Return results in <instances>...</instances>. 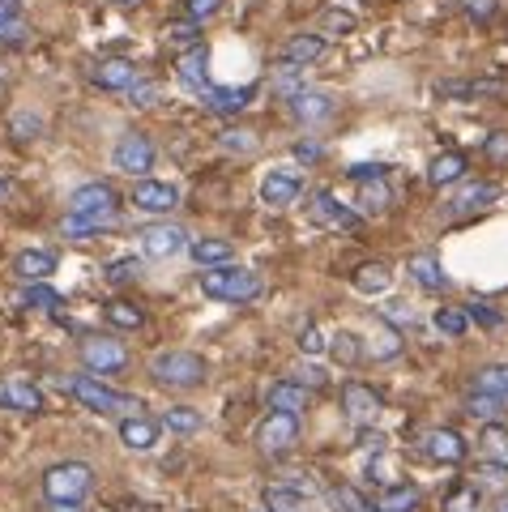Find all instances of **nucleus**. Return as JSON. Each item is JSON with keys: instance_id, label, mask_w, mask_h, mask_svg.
Listing matches in <instances>:
<instances>
[{"instance_id": "nucleus-1", "label": "nucleus", "mask_w": 508, "mask_h": 512, "mask_svg": "<svg viewBox=\"0 0 508 512\" xmlns=\"http://www.w3.org/2000/svg\"><path fill=\"white\" fill-rule=\"evenodd\" d=\"M65 389H69L73 402L90 414H120V419L141 414V397L111 389V384H103L99 376H73V380H65Z\"/></svg>"}, {"instance_id": "nucleus-2", "label": "nucleus", "mask_w": 508, "mask_h": 512, "mask_svg": "<svg viewBox=\"0 0 508 512\" xmlns=\"http://www.w3.org/2000/svg\"><path fill=\"white\" fill-rule=\"evenodd\" d=\"M201 291L222 303H248L261 295V274L257 269H240V265H214L201 274Z\"/></svg>"}, {"instance_id": "nucleus-3", "label": "nucleus", "mask_w": 508, "mask_h": 512, "mask_svg": "<svg viewBox=\"0 0 508 512\" xmlns=\"http://www.w3.org/2000/svg\"><path fill=\"white\" fill-rule=\"evenodd\" d=\"M150 376L158 384H167V389H197L210 376V367L193 350H158L150 359Z\"/></svg>"}, {"instance_id": "nucleus-4", "label": "nucleus", "mask_w": 508, "mask_h": 512, "mask_svg": "<svg viewBox=\"0 0 508 512\" xmlns=\"http://www.w3.org/2000/svg\"><path fill=\"white\" fill-rule=\"evenodd\" d=\"M94 487V470L86 461H60L43 474V495L47 504H82Z\"/></svg>"}, {"instance_id": "nucleus-5", "label": "nucleus", "mask_w": 508, "mask_h": 512, "mask_svg": "<svg viewBox=\"0 0 508 512\" xmlns=\"http://www.w3.org/2000/svg\"><path fill=\"white\" fill-rule=\"evenodd\" d=\"M69 214L90 218V222H99V227H107V222L120 214V192L111 188V184H103V180H90V184H82V188H73Z\"/></svg>"}, {"instance_id": "nucleus-6", "label": "nucleus", "mask_w": 508, "mask_h": 512, "mask_svg": "<svg viewBox=\"0 0 508 512\" xmlns=\"http://www.w3.org/2000/svg\"><path fill=\"white\" fill-rule=\"evenodd\" d=\"M252 440H257V448H261L265 457L287 453V448H295V444H299V414L269 410L265 419L257 423V431H252Z\"/></svg>"}, {"instance_id": "nucleus-7", "label": "nucleus", "mask_w": 508, "mask_h": 512, "mask_svg": "<svg viewBox=\"0 0 508 512\" xmlns=\"http://www.w3.org/2000/svg\"><path fill=\"white\" fill-rule=\"evenodd\" d=\"M308 218L325 231H359L363 227V214L351 210V205H342L329 188H316L308 197Z\"/></svg>"}, {"instance_id": "nucleus-8", "label": "nucleus", "mask_w": 508, "mask_h": 512, "mask_svg": "<svg viewBox=\"0 0 508 512\" xmlns=\"http://www.w3.org/2000/svg\"><path fill=\"white\" fill-rule=\"evenodd\" d=\"M77 355H82L90 376H111V372H120V367H129V346L116 342V338H99V333H94V338H82Z\"/></svg>"}, {"instance_id": "nucleus-9", "label": "nucleus", "mask_w": 508, "mask_h": 512, "mask_svg": "<svg viewBox=\"0 0 508 512\" xmlns=\"http://www.w3.org/2000/svg\"><path fill=\"white\" fill-rule=\"evenodd\" d=\"M111 163L116 171L133 175V180H146V171H154V141L146 133H124L111 150Z\"/></svg>"}, {"instance_id": "nucleus-10", "label": "nucleus", "mask_w": 508, "mask_h": 512, "mask_svg": "<svg viewBox=\"0 0 508 512\" xmlns=\"http://www.w3.org/2000/svg\"><path fill=\"white\" fill-rule=\"evenodd\" d=\"M137 248L146 252L150 261H167V256H176V252H188V235L176 222H150V227L137 231Z\"/></svg>"}, {"instance_id": "nucleus-11", "label": "nucleus", "mask_w": 508, "mask_h": 512, "mask_svg": "<svg viewBox=\"0 0 508 512\" xmlns=\"http://www.w3.org/2000/svg\"><path fill=\"white\" fill-rule=\"evenodd\" d=\"M342 414H346V423H351V427L376 423V414H380V393L372 389V384H363V380H346V384H342Z\"/></svg>"}, {"instance_id": "nucleus-12", "label": "nucleus", "mask_w": 508, "mask_h": 512, "mask_svg": "<svg viewBox=\"0 0 508 512\" xmlns=\"http://www.w3.org/2000/svg\"><path fill=\"white\" fill-rule=\"evenodd\" d=\"M419 448H423V457L440 461V466H462L470 457V444L462 440V431H453V427H432L419 440Z\"/></svg>"}, {"instance_id": "nucleus-13", "label": "nucleus", "mask_w": 508, "mask_h": 512, "mask_svg": "<svg viewBox=\"0 0 508 512\" xmlns=\"http://www.w3.org/2000/svg\"><path fill=\"white\" fill-rule=\"evenodd\" d=\"M133 205L141 214H154V218H163V214H171L180 205V188L176 184H167V180H137L133 184Z\"/></svg>"}, {"instance_id": "nucleus-14", "label": "nucleus", "mask_w": 508, "mask_h": 512, "mask_svg": "<svg viewBox=\"0 0 508 512\" xmlns=\"http://www.w3.org/2000/svg\"><path fill=\"white\" fill-rule=\"evenodd\" d=\"M299 192H304V180H299V171L282 167V171H269L261 180V205L269 210H287V205L299 201Z\"/></svg>"}, {"instance_id": "nucleus-15", "label": "nucleus", "mask_w": 508, "mask_h": 512, "mask_svg": "<svg viewBox=\"0 0 508 512\" xmlns=\"http://www.w3.org/2000/svg\"><path fill=\"white\" fill-rule=\"evenodd\" d=\"M0 406L18 410V414H43L47 397H43L39 384H30L26 376H9L5 384H0Z\"/></svg>"}, {"instance_id": "nucleus-16", "label": "nucleus", "mask_w": 508, "mask_h": 512, "mask_svg": "<svg viewBox=\"0 0 508 512\" xmlns=\"http://www.w3.org/2000/svg\"><path fill=\"white\" fill-rule=\"evenodd\" d=\"M287 107H291V116L299 124H321V120H329L333 111H338V99H333L329 90H299V94L287 99Z\"/></svg>"}, {"instance_id": "nucleus-17", "label": "nucleus", "mask_w": 508, "mask_h": 512, "mask_svg": "<svg viewBox=\"0 0 508 512\" xmlns=\"http://www.w3.org/2000/svg\"><path fill=\"white\" fill-rule=\"evenodd\" d=\"M90 77H94V86H103V90H133V86L141 82L137 64L124 60V56H103V60L90 69Z\"/></svg>"}, {"instance_id": "nucleus-18", "label": "nucleus", "mask_w": 508, "mask_h": 512, "mask_svg": "<svg viewBox=\"0 0 508 512\" xmlns=\"http://www.w3.org/2000/svg\"><path fill=\"white\" fill-rule=\"evenodd\" d=\"M406 274H410V282H415L419 291H427V295H440L444 286H449V274H444V265H440L436 252H415V256L406 261Z\"/></svg>"}, {"instance_id": "nucleus-19", "label": "nucleus", "mask_w": 508, "mask_h": 512, "mask_svg": "<svg viewBox=\"0 0 508 512\" xmlns=\"http://www.w3.org/2000/svg\"><path fill=\"white\" fill-rule=\"evenodd\" d=\"M325 52H329V39L316 35V30L312 35L304 30V35H291L287 43H282V64H291V69H308V64H316Z\"/></svg>"}, {"instance_id": "nucleus-20", "label": "nucleus", "mask_w": 508, "mask_h": 512, "mask_svg": "<svg viewBox=\"0 0 508 512\" xmlns=\"http://www.w3.org/2000/svg\"><path fill=\"white\" fill-rule=\"evenodd\" d=\"M265 402H269V410H282V414H304V410L312 406V393H308V384H299V380L291 376V380L269 384Z\"/></svg>"}, {"instance_id": "nucleus-21", "label": "nucleus", "mask_w": 508, "mask_h": 512, "mask_svg": "<svg viewBox=\"0 0 508 512\" xmlns=\"http://www.w3.org/2000/svg\"><path fill=\"white\" fill-rule=\"evenodd\" d=\"M158 431H163V423L146 419V414H129V419H120V444L129 453H150L158 444Z\"/></svg>"}, {"instance_id": "nucleus-22", "label": "nucleus", "mask_w": 508, "mask_h": 512, "mask_svg": "<svg viewBox=\"0 0 508 512\" xmlns=\"http://www.w3.org/2000/svg\"><path fill=\"white\" fill-rule=\"evenodd\" d=\"M201 99H205V111H214V116H240L252 103V86H210Z\"/></svg>"}, {"instance_id": "nucleus-23", "label": "nucleus", "mask_w": 508, "mask_h": 512, "mask_svg": "<svg viewBox=\"0 0 508 512\" xmlns=\"http://www.w3.org/2000/svg\"><path fill=\"white\" fill-rule=\"evenodd\" d=\"M176 77H180V86L205 94V90H210V52H205V47H193V52H184V56L176 60Z\"/></svg>"}, {"instance_id": "nucleus-24", "label": "nucleus", "mask_w": 508, "mask_h": 512, "mask_svg": "<svg viewBox=\"0 0 508 512\" xmlns=\"http://www.w3.org/2000/svg\"><path fill=\"white\" fill-rule=\"evenodd\" d=\"M13 274H18L22 282H47L56 274V252L47 248H26L13 256Z\"/></svg>"}, {"instance_id": "nucleus-25", "label": "nucleus", "mask_w": 508, "mask_h": 512, "mask_svg": "<svg viewBox=\"0 0 508 512\" xmlns=\"http://www.w3.org/2000/svg\"><path fill=\"white\" fill-rule=\"evenodd\" d=\"M466 154H457V150H444L436 154L432 163H427V184L432 188H449V184H462L466 180Z\"/></svg>"}, {"instance_id": "nucleus-26", "label": "nucleus", "mask_w": 508, "mask_h": 512, "mask_svg": "<svg viewBox=\"0 0 508 512\" xmlns=\"http://www.w3.org/2000/svg\"><path fill=\"white\" fill-rule=\"evenodd\" d=\"M351 286H355L359 295L376 299V295H385L389 286H393V269H389L385 261H363V265H355V274H351Z\"/></svg>"}, {"instance_id": "nucleus-27", "label": "nucleus", "mask_w": 508, "mask_h": 512, "mask_svg": "<svg viewBox=\"0 0 508 512\" xmlns=\"http://www.w3.org/2000/svg\"><path fill=\"white\" fill-rule=\"evenodd\" d=\"M231 239H218V235H205V239H188V256L201 265V269H214V265H227L231 261Z\"/></svg>"}, {"instance_id": "nucleus-28", "label": "nucleus", "mask_w": 508, "mask_h": 512, "mask_svg": "<svg viewBox=\"0 0 508 512\" xmlns=\"http://www.w3.org/2000/svg\"><path fill=\"white\" fill-rule=\"evenodd\" d=\"M496 197H500L496 184H462L457 197L449 201V214H474V210H483V205H491Z\"/></svg>"}, {"instance_id": "nucleus-29", "label": "nucleus", "mask_w": 508, "mask_h": 512, "mask_svg": "<svg viewBox=\"0 0 508 512\" xmlns=\"http://www.w3.org/2000/svg\"><path fill=\"white\" fill-rule=\"evenodd\" d=\"M261 504H265V512H312V508H308V495L295 491V487H287V483L265 487V491H261Z\"/></svg>"}, {"instance_id": "nucleus-30", "label": "nucleus", "mask_w": 508, "mask_h": 512, "mask_svg": "<svg viewBox=\"0 0 508 512\" xmlns=\"http://www.w3.org/2000/svg\"><path fill=\"white\" fill-rule=\"evenodd\" d=\"M419 487L415 483H393L376 495V512H415L419 508Z\"/></svg>"}, {"instance_id": "nucleus-31", "label": "nucleus", "mask_w": 508, "mask_h": 512, "mask_svg": "<svg viewBox=\"0 0 508 512\" xmlns=\"http://www.w3.org/2000/svg\"><path fill=\"white\" fill-rule=\"evenodd\" d=\"M22 308L56 316L60 308H65V295H60V291H52V286H47V282H26V291H22Z\"/></svg>"}, {"instance_id": "nucleus-32", "label": "nucleus", "mask_w": 508, "mask_h": 512, "mask_svg": "<svg viewBox=\"0 0 508 512\" xmlns=\"http://www.w3.org/2000/svg\"><path fill=\"white\" fill-rule=\"evenodd\" d=\"M329 355H333V363H338V367H355L363 359V338H359V333H351V329H338L329 338Z\"/></svg>"}, {"instance_id": "nucleus-33", "label": "nucleus", "mask_w": 508, "mask_h": 512, "mask_svg": "<svg viewBox=\"0 0 508 512\" xmlns=\"http://www.w3.org/2000/svg\"><path fill=\"white\" fill-rule=\"evenodd\" d=\"M218 146L227 150V154H240V158H248V154H257V133L252 128H240V124H227V128H218Z\"/></svg>"}, {"instance_id": "nucleus-34", "label": "nucleus", "mask_w": 508, "mask_h": 512, "mask_svg": "<svg viewBox=\"0 0 508 512\" xmlns=\"http://www.w3.org/2000/svg\"><path fill=\"white\" fill-rule=\"evenodd\" d=\"M103 320L107 325H116V329H141L146 325V312H141L137 303H129V299H111V303H103Z\"/></svg>"}, {"instance_id": "nucleus-35", "label": "nucleus", "mask_w": 508, "mask_h": 512, "mask_svg": "<svg viewBox=\"0 0 508 512\" xmlns=\"http://www.w3.org/2000/svg\"><path fill=\"white\" fill-rule=\"evenodd\" d=\"M389 205H393V192L385 180H363L359 184V210L363 214H389Z\"/></svg>"}, {"instance_id": "nucleus-36", "label": "nucleus", "mask_w": 508, "mask_h": 512, "mask_svg": "<svg viewBox=\"0 0 508 512\" xmlns=\"http://www.w3.org/2000/svg\"><path fill=\"white\" fill-rule=\"evenodd\" d=\"M462 406H466V414H470V419H483V423H500V414H504V406H508V402H500V397H491V393H479V389H470Z\"/></svg>"}, {"instance_id": "nucleus-37", "label": "nucleus", "mask_w": 508, "mask_h": 512, "mask_svg": "<svg viewBox=\"0 0 508 512\" xmlns=\"http://www.w3.org/2000/svg\"><path fill=\"white\" fill-rule=\"evenodd\" d=\"M479 448L487 461H500V466H508V427L504 423H487L479 431Z\"/></svg>"}, {"instance_id": "nucleus-38", "label": "nucleus", "mask_w": 508, "mask_h": 512, "mask_svg": "<svg viewBox=\"0 0 508 512\" xmlns=\"http://www.w3.org/2000/svg\"><path fill=\"white\" fill-rule=\"evenodd\" d=\"M474 389L500 397V402H508V367H500V363L479 367V372H474Z\"/></svg>"}, {"instance_id": "nucleus-39", "label": "nucleus", "mask_w": 508, "mask_h": 512, "mask_svg": "<svg viewBox=\"0 0 508 512\" xmlns=\"http://www.w3.org/2000/svg\"><path fill=\"white\" fill-rule=\"evenodd\" d=\"M470 483L479 487V491H504L508 487V466H500V461H479L474 466V474H470Z\"/></svg>"}, {"instance_id": "nucleus-40", "label": "nucleus", "mask_w": 508, "mask_h": 512, "mask_svg": "<svg viewBox=\"0 0 508 512\" xmlns=\"http://www.w3.org/2000/svg\"><path fill=\"white\" fill-rule=\"evenodd\" d=\"M483 491L474 483H457L449 495H444V512H479Z\"/></svg>"}, {"instance_id": "nucleus-41", "label": "nucleus", "mask_w": 508, "mask_h": 512, "mask_svg": "<svg viewBox=\"0 0 508 512\" xmlns=\"http://www.w3.org/2000/svg\"><path fill=\"white\" fill-rule=\"evenodd\" d=\"M355 13H346V9H325L321 13V30L316 35H325V39H338V35H355Z\"/></svg>"}, {"instance_id": "nucleus-42", "label": "nucleus", "mask_w": 508, "mask_h": 512, "mask_svg": "<svg viewBox=\"0 0 508 512\" xmlns=\"http://www.w3.org/2000/svg\"><path fill=\"white\" fill-rule=\"evenodd\" d=\"M163 427L180 431V436H193V431H201V414L193 406H171V410H163Z\"/></svg>"}, {"instance_id": "nucleus-43", "label": "nucleus", "mask_w": 508, "mask_h": 512, "mask_svg": "<svg viewBox=\"0 0 508 512\" xmlns=\"http://www.w3.org/2000/svg\"><path fill=\"white\" fill-rule=\"evenodd\" d=\"M197 22L193 18H184V22H167V30H163V35H167V43L171 47H184V52H193V47H201V35H197Z\"/></svg>"}, {"instance_id": "nucleus-44", "label": "nucleus", "mask_w": 508, "mask_h": 512, "mask_svg": "<svg viewBox=\"0 0 508 512\" xmlns=\"http://www.w3.org/2000/svg\"><path fill=\"white\" fill-rule=\"evenodd\" d=\"M436 329L444 333V338H462V333L470 329V320L462 308H436Z\"/></svg>"}, {"instance_id": "nucleus-45", "label": "nucleus", "mask_w": 508, "mask_h": 512, "mask_svg": "<svg viewBox=\"0 0 508 512\" xmlns=\"http://www.w3.org/2000/svg\"><path fill=\"white\" fill-rule=\"evenodd\" d=\"M141 274V261L137 256H120V261H111L107 269H103V278L111 282V286H124V282H133Z\"/></svg>"}, {"instance_id": "nucleus-46", "label": "nucleus", "mask_w": 508, "mask_h": 512, "mask_svg": "<svg viewBox=\"0 0 508 512\" xmlns=\"http://www.w3.org/2000/svg\"><path fill=\"white\" fill-rule=\"evenodd\" d=\"M457 9H462L470 22L487 26V22H491V18H496V13H500V0H457Z\"/></svg>"}, {"instance_id": "nucleus-47", "label": "nucleus", "mask_w": 508, "mask_h": 512, "mask_svg": "<svg viewBox=\"0 0 508 512\" xmlns=\"http://www.w3.org/2000/svg\"><path fill=\"white\" fill-rule=\"evenodd\" d=\"M43 133V120L35 116V111H13V137L18 141H35Z\"/></svg>"}, {"instance_id": "nucleus-48", "label": "nucleus", "mask_w": 508, "mask_h": 512, "mask_svg": "<svg viewBox=\"0 0 508 512\" xmlns=\"http://www.w3.org/2000/svg\"><path fill=\"white\" fill-rule=\"evenodd\" d=\"M333 504L346 508V512H376V504H368L355 487H333Z\"/></svg>"}, {"instance_id": "nucleus-49", "label": "nucleus", "mask_w": 508, "mask_h": 512, "mask_svg": "<svg viewBox=\"0 0 508 512\" xmlns=\"http://www.w3.org/2000/svg\"><path fill=\"white\" fill-rule=\"evenodd\" d=\"M466 320H474V325H483V329H500V312L491 308V303H466Z\"/></svg>"}, {"instance_id": "nucleus-50", "label": "nucleus", "mask_w": 508, "mask_h": 512, "mask_svg": "<svg viewBox=\"0 0 508 512\" xmlns=\"http://www.w3.org/2000/svg\"><path fill=\"white\" fill-rule=\"evenodd\" d=\"M30 39V26L22 18H9L5 26H0V47H22Z\"/></svg>"}, {"instance_id": "nucleus-51", "label": "nucleus", "mask_w": 508, "mask_h": 512, "mask_svg": "<svg viewBox=\"0 0 508 512\" xmlns=\"http://www.w3.org/2000/svg\"><path fill=\"white\" fill-rule=\"evenodd\" d=\"M299 350H304V355H325L329 350V342L321 338V329L316 325H308V329H299V342H295Z\"/></svg>"}, {"instance_id": "nucleus-52", "label": "nucleus", "mask_w": 508, "mask_h": 512, "mask_svg": "<svg viewBox=\"0 0 508 512\" xmlns=\"http://www.w3.org/2000/svg\"><path fill=\"white\" fill-rule=\"evenodd\" d=\"M483 158H491V163H508V133H491L483 141Z\"/></svg>"}, {"instance_id": "nucleus-53", "label": "nucleus", "mask_w": 508, "mask_h": 512, "mask_svg": "<svg viewBox=\"0 0 508 512\" xmlns=\"http://www.w3.org/2000/svg\"><path fill=\"white\" fill-rule=\"evenodd\" d=\"M218 9H222V0H184V18H193V22L214 18Z\"/></svg>"}, {"instance_id": "nucleus-54", "label": "nucleus", "mask_w": 508, "mask_h": 512, "mask_svg": "<svg viewBox=\"0 0 508 512\" xmlns=\"http://www.w3.org/2000/svg\"><path fill=\"white\" fill-rule=\"evenodd\" d=\"M94 231H103L99 222L77 218V214H69V218H65V235H69V239H86V235H94Z\"/></svg>"}, {"instance_id": "nucleus-55", "label": "nucleus", "mask_w": 508, "mask_h": 512, "mask_svg": "<svg viewBox=\"0 0 508 512\" xmlns=\"http://www.w3.org/2000/svg\"><path fill=\"white\" fill-rule=\"evenodd\" d=\"M385 171H389L385 163H355V167L346 171V175H351L355 184H363V180H385Z\"/></svg>"}, {"instance_id": "nucleus-56", "label": "nucleus", "mask_w": 508, "mask_h": 512, "mask_svg": "<svg viewBox=\"0 0 508 512\" xmlns=\"http://www.w3.org/2000/svg\"><path fill=\"white\" fill-rule=\"evenodd\" d=\"M376 359H393V355H402V342H398V333L393 329H380V338H376Z\"/></svg>"}, {"instance_id": "nucleus-57", "label": "nucleus", "mask_w": 508, "mask_h": 512, "mask_svg": "<svg viewBox=\"0 0 508 512\" xmlns=\"http://www.w3.org/2000/svg\"><path fill=\"white\" fill-rule=\"evenodd\" d=\"M129 99H133V107H154V103H158V86L137 82V86L129 90Z\"/></svg>"}, {"instance_id": "nucleus-58", "label": "nucleus", "mask_w": 508, "mask_h": 512, "mask_svg": "<svg viewBox=\"0 0 508 512\" xmlns=\"http://www.w3.org/2000/svg\"><path fill=\"white\" fill-rule=\"evenodd\" d=\"M325 150H321V141H295V158H299V163H316V158H321Z\"/></svg>"}, {"instance_id": "nucleus-59", "label": "nucleus", "mask_w": 508, "mask_h": 512, "mask_svg": "<svg viewBox=\"0 0 508 512\" xmlns=\"http://www.w3.org/2000/svg\"><path fill=\"white\" fill-rule=\"evenodd\" d=\"M389 320H398V325H402V320H415V312H410L406 308V303H389V312H385Z\"/></svg>"}, {"instance_id": "nucleus-60", "label": "nucleus", "mask_w": 508, "mask_h": 512, "mask_svg": "<svg viewBox=\"0 0 508 512\" xmlns=\"http://www.w3.org/2000/svg\"><path fill=\"white\" fill-rule=\"evenodd\" d=\"M9 18H18V0H0V26H5Z\"/></svg>"}, {"instance_id": "nucleus-61", "label": "nucleus", "mask_w": 508, "mask_h": 512, "mask_svg": "<svg viewBox=\"0 0 508 512\" xmlns=\"http://www.w3.org/2000/svg\"><path fill=\"white\" fill-rule=\"evenodd\" d=\"M47 512H82V504H47Z\"/></svg>"}, {"instance_id": "nucleus-62", "label": "nucleus", "mask_w": 508, "mask_h": 512, "mask_svg": "<svg viewBox=\"0 0 508 512\" xmlns=\"http://www.w3.org/2000/svg\"><path fill=\"white\" fill-rule=\"evenodd\" d=\"M496 512H508V495H500V504H496Z\"/></svg>"}, {"instance_id": "nucleus-63", "label": "nucleus", "mask_w": 508, "mask_h": 512, "mask_svg": "<svg viewBox=\"0 0 508 512\" xmlns=\"http://www.w3.org/2000/svg\"><path fill=\"white\" fill-rule=\"evenodd\" d=\"M0 197H9V180H0Z\"/></svg>"}, {"instance_id": "nucleus-64", "label": "nucleus", "mask_w": 508, "mask_h": 512, "mask_svg": "<svg viewBox=\"0 0 508 512\" xmlns=\"http://www.w3.org/2000/svg\"><path fill=\"white\" fill-rule=\"evenodd\" d=\"M111 5H141V0H111Z\"/></svg>"}]
</instances>
